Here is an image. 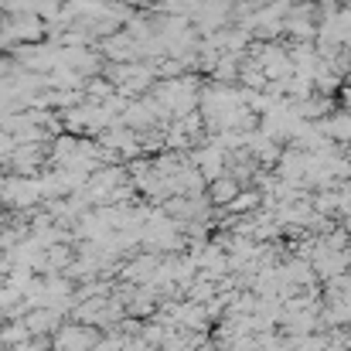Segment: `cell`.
<instances>
[{
  "mask_svg": "<svg viewBox=\"0 0 351 351\" xmlns=\"http://www.w3.org/2000/svg\"><path fill=\"white\" fill-rule=\"evenodd\" d=\"M235 195H239V181H235V178H219V181L212 184V202H215V205H229Z\"/></svg>",
  "mask_w": 351,
  "mask_h": 351,
  "instance_id": "6da1fadb",
  "label": "cell"
},
{
  "mask_svg": "<svg viewBox=\"0 0 351 351\" xmlns=\"http://www.w3.org/2000/svg\"><path fill=\"white\" fill-rule=\"evenodd\" d=\"M338 99H341V113H351V86H341Z\"/></svg>",
  "mask_w": 351,
  "mask_h": 351,
  "instance_id": "7a4b0ae2",
  "label": "cell"
}]
</instances>
